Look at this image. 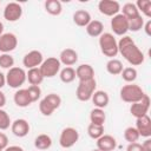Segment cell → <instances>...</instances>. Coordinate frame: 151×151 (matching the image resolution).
Returning a JSON list of instances; mask_svg holds the SVG:
<instances>
[{
  "label": "cell",
  "mask_w": 151,
  "mask_h": 151,
  "mask_svg": "<svg viewBox=\"0 0 151 151\" xmlns=\"http://www.w3.org/2000/svg\"><path fill=\"white\" fill-rule=\"evenodd\" d=\"M92 151H103V150H100V149H94V150H92Z\"/></svg>",
  "instance_id": "obj_47"
},
{
  "label": "cell",
  "mask_w": 151,
  "mask_h": 151,
  "mask_svg": "<svg viewBox=\"0 0 151 151\" xmlns=\"http://www.w3.org/2000/svg\"><path fill=\"white\" fill-rule=\"evenodd\" d=\"M44 61V57H42V53L38 50H33V51H29L28 53H26L22 58V65L26 67V68H34V67H38L41 65V63Z\"/></svg>",
  "instance_id": "obj_12"
},
{
  "label": "cell",
  "mask_w": 151,
  "mask_h": 151,
  "mask_svg": "<svg viewBox=\"0 0 151 151\" xmlns=\"http://www.w3.org/2000/svg\"><path fill=\"white\" fill-rule=\"evenodd\" d=\"M119 94H120V99L123 101L133 104V103L142 100L145 96V92L143 91V88L140 86H138L136 84H127L120 88Z\"/></svg>",
  "instance_id": "obj_2"
},
{
  "label": "cell",
  "mask_w": 151,
  "mask_h": 151,
  "mask_svg": "<svg viewBox=\"0 0 151 151\" xmlns=\"http://www.w3.org/2000/svg\"><path fill=\"white\" fill-rule=\"evenodd\" d=\"M26 79L28 80V83L31 85H35V86H39L42 80H44V77L39 70V67H34V68H29L27 72H26Z\"/></svg>",
  "instance_id": "obj_24"
},
{
  "label": "cell",
  "mask_w": 151,
  "mask_h": 151,
  "mask_svg": "<svg viewBox=\"0 0 151 151\" xmlns=\"http://www.w3.org/2000/svg\"><path fill=\"white\" fill-rule=\"evenodd\" d=\"M143 28L145 29V33H146V35H151V21L149 20L146 24H144V26H143Z\"/></svg>",
  "instance_id": "obj_43"
},
{
  "label": "cell",
  "mask_w": 151,
  "mask_h": 151,
  "mask_svg": "<svg viewBox=\"0 0 151 151\" xmlns=\"http://www.w3.org/2000/svg\"><path fill=\"white\" fill-rule=\"evenodd\" d=\"M122 78L124 81L126 83H133L136 79H137V70L134 67H126V68H123L122 71Z\"/></svg>",
  "instance_id": "obj_33"
},
{
  "label": "cell",
  "mask_w": 151,
  "mask_h": 151,
  "mask_svg": "<svg viewBox=\"0 0 151 151\" xmlns=\"http://www.w3.org/2000/svg\"><path fill=\"white\" fill-rule=\"evenodd\" d=\"M76 77L79 80H88L94 78V70L90 64H81L76 68Z\"/></svg>",
  "instance_id": "obj_19"
},
{
  "label": "cell",
  "mask_w": 151,
  "mask_h": 151,
  "mask_svg": "<svg viewBox=\"0 0 151 151\" xmlns=\"http://www.w3.org/2000/svg\"><path fill=\"white\" fill-rule=\"evenodd\" d=\"M99 47L104 55L113 59L118 54V42L113 34L111 33H103L99 37Z\"/></svg>",
  "instance_id": "obj_3"
},
{
  "label": "cell",
  "mask_w": 151,
  "mask_h": 151,
  "mask_svg": "<svg viewBox=\"0 0 151 151\" xmlns=\"http://www.w3.org/2000/svg\"><path fill=\"white\" fill-rule=\"evenodd\" d=\"M11 124H12V122H11V118H9L8 113L5 110L0 109V130L1 131L7 130L11 126Z\"/></svg>",
  "instance_id": "obj_37"
},
{
  "label": "cell",
  "mask_w": 151,
  "mask_h": 151,
  "mask_svg": "<svg viewBox=\"0 0 151 151\" xmlns=\"http://www.w3.org/2000/svg\"><path fill=\"white\" fill-rule=\"evenodd\" d=\"M26 72L21 67L13 66L8 70L6 74V84L12 88H19L21 87L26 81Z\"/></svg>",
  "instance_id": "obj_6"
},
{
  "label": "cell",
  "mask_w": 151,
  "mask_h": 151,
  "mask_svg": "<svg viewBox=\"0 0 151 151\" xmlns=\"http://www.w3.org/2000/svg\"><path fill=\"white\" fill-rule=\"evenodd\" d=\"M143 26H144V19L142 18V15H138V17L129 20V31L138 32L143 28Z\"/></svg>",
  "instance_id": "obj_35"
},
{
  "label": "cell",
  "mask_w": 151,
  "mask_h": 151,
  "mask_svg": "<svg viewBox=\"0 0 151 151\" xmlns=\"http://www.w3.org/2000/svg\"><path fill=\"white\" fill-rule=\"evenodd\" d=\"M98 9L101 14L106 17H114L120 11V5L114 0H100L98 4Z\"/></svg>",
  "instance_id": "obj_11"
},
{
  "label": "cell",
  "mask_w": 151,
  "mask_h": 151,
  "mask_svg": "<svg viewBox=\"0 0 151 151\" xmlns=\"http://www.w3.org/2000/svg\"><path fill=\"white\" fill-rule=\"evenodd\" d=\"M106 71L111 74V76H117V74H120L122 71H123V64L120 60L118 59H110L107 63H106Z\"/></svg>",
  "instance_id": "obj_28"
},
{
  "label": "cell",
  "mask_w": 151,
  "mask_h": 151,
  "mask_svg": "<svg viewBox=\"0 0 151 151\" xmlns=\"http://www.w3.org/2000/svg\"><path fill=\"white\" fill-rule=\"evenodd\" d=\"M111 28L114 34L124 37L129 31V20L122 13H118L111 19Z\"/></svg>",
  "instance_id": "obj_9"
},
{
  "label": "cell",
  "mask_w": 151,
  "mask_h": 151,
  "mask_svg": "<svg viewBox=\"0 0 151 151\" xmlns=\"http://www.w3.org/2000/svg\"><path fill=\"white\" fill-rule=\"evenodd\" d=\"M91 20V14L85 9H78L73 13V22L79 27H86Z\"/></svg>",
  "instance_id": "obj_21"
},
{
  "label": "cell",
  "mask_w": 151,
  "mask_h": 151,
  "mask_svg": "<svg viewBox=\"0 0 151 151\" xmlns=\"http://www.w3.org/2000/svg\"><path fill=\"white\" fill-rule=\"evenodd\" d=\"M59 77H60V80L65 84H70L72 83L77 77H76V70L73 67H70V66H66L65 68H63L59 73Z\"/></svg>",
  "instance_id": "obj_29"
},
{
  "label": "cell",
  "mask_w": 151,
  "mask_h": 151,
  "mask_svg": "<svg viewBox=\"0 0 151 151\" xmlns=\"http://www.w3.org/2000/svg\"><path fill=\"white\" fill-rule=\"evenodd\" d=\"M139 137H140V136H139L137 129L133 127V126H129V127H126L125 131H124V138H125V140L129 142V143H136V142L139 139Z\"/></svg>",
  "instance_id": "obj_34"
},
{
  "label": "cell",
  "mask_w": 151,
  "mask_h": 151,
  "mask_svg": "<svg viewBox=\"0 0 151 151\" xmlns=\"http://www.w3.org/2000/svg\"><path fill=\"white\" fill-rule=\"evenodd\" d=\"M51 145H52V138L48 134L41 133L37 136L34 139V146L38 150H47L51 147Z\"/></svg>",
  "instance_id": "obj_25"
},
{
  "label": "cell",
  "mask_w": 151,
  "mask_h": 151,
  "mask_svg": "<svg viewBox=\"0 0 151 151\" xmlns=\"http://www.w3.org/2000/svg\"><path fill=\"white\" fill-rule=\"evenodd\" d=\"M134 5L138 12H142L146 18L151 17V1L150 0H138Z\"/></svg>",
  "instance_id": "obj_32"
},
{
  "label": "cell",
  "mask_w": 151,
  "mask_h": 151,
  "mask_svg": "<svg viewBox=\"0 0 151 151\" xmlns=\"http://www.w3.org/2000/svg\"><path fill=\"white\" fill-rule=\"evenodd\" d=\"M26 90H27V92H28V96H29L32 103L37 101V100L40 98V96H41V88H40L39 86L31 85V86H28V88H26Z\"/></svg>",
  "instance_id": "obj_38"
},
{
  "label": "cell",
  "mask_w": 151,
  "mask_h": 151,
  "mask_svg": "<svg viewBox=\"0 0 151 151\" xmlns=\"http://www.w3.org/2000/svg\"><path fill=\"white\" fill-rule=\"evenodd\" d=\"M45 11L51 15H59L63 11L61 2L59 0H47L45 1Z\"/></svg>",
  "instance_id": "obj_26"
},
{
  "label": "cell",
  "mask_w": 151,
  "mask_h": 151,
  "mask_svg": "<svg viewBox=\"0 0 151 151\" xmlns=\"http://www.w3.org/2000/svg\"><path fill=\"white\" fill-rule=\"evenodd\" d=\"M91 99H92V103L94 104V106L98 107V109H105L109 105V101H110L109 94L105 91H100V90L94 91Z\"/></svg>",
  "instance_id": "obj_22"
},
{
  "label": "cell",
  "mask_w": 151,
  "mask_h": 151,
  "mask_svg": "<svg viewBox=\"0 0 151 151\" xmlns=\"http://www.w3.org/2000/svg\"><path fill=\"white\" fill-rule=\"evenodd\" d=\"M60 64H64L65 66H72L78 61V53L73 48H65L60 52L59 55Z\"/></svg>",
  "instance_id": "obj_17"
},
{
  "label": "cell",
  "mask_w": 151,
  "mask_h": 151,
  "mask_svg": "<svg viewBox=\"0 0 151 151\" xmlns=\"http://www.w3.org/2000/svg\"><path fill=\"white\" fill-rule=\"evenodd\" d=\"M13 66H14V58L9 53H2L0 55V67L9 70Z\"/></svg>",
  "instance_id": "obj_36"
},
{
  "label": "cell",
  "mask_w": 151,
  "mask_h": 151,
  "mask_svg": "<svg viewBox=\"0 0 151 151\" xmlns=\"http://www.w3.org/2000/svg\"><path fill=\"white\" fill-rule=\"evenodd\" d=\"M61 104V98L57 93H50L45 96L39 103V111L44 116H51Z\"/></svg>",
  "instance_id": "obj_4"
},
{
  "label": "cell",
  "mask_w": 151,
  "mask_h": 151,
  "mask_svg": "<svg viewBox=\"0 0 151 151\" xmlns=\"http://www.w3.org/2000/svg\"><path fill=\"white\" fill-rule=\"evenodd\" d=\"M60 66H61V64L58 58L50 57L41 63V65L39 66V70L44 78H53L60 71Z\"/></svg>",
  "instance_id": "obj_7"
},
{
  "label": "cell",
  "mask_w": 151,
  "mask_h": 151,
  "mask_svg": "<svg viewBox=\"0 0 151 151\" xmlns=\"http://www.w3.org/2000/svg\"><path fill=\"white\" fill-rule=\"evenodd\" d=\"M11 131L15 137H19V138L26 137L29 132V124L26 119H22V118L15 119L11 124Z\"/></svg>",
  "instance_id": "obj_15"
},
{
  "label": "cell",
  "mask_w": 151,
  "mask_h": 151,
  "mask_svg": "<svg viewBox=\"0 0 151 151\" xmlns=\"http://www.w3.org/2000/svg\"><path fill=\"white\" fill-rule=\"evenodd\" d=\"M4 151H24V149L19 145H11V146H7Z\"/></svg>",
  "instance_id": "obj_42"
},
{
  "label": "cell",
  "mask_w": 151,
  "mask_h": 151,
  "mask_svg": "<svg viewBox=\"0 0 151 151\" xmlns=\"http://www.w3.org/2000/svg\"><path fill=\"white\" fill-rule=\"evenodd\" d=\"M117 146L116 139L110 134H103L100 138L97 139V149L103 151H113Z\"/></svg>",
  "instance_id": "obj_18"
},
{
  "label": "cell",
  "mask_w": 151,
  "mask_h": 151,
  "mask_svg": "<svg viewBox=\"0 0 151 151\" xmlns=\"http://www.w3.org/2000/svg\"><path fill=\"white\" fill-rule=\"evenodd\" d=\"M142 147H143V151H151V139H146L143 144H142Z\"/></svg>",
  "instance_id": "obj_41"
},
{
  "label": "cell",
  "mask_w": 151,
  "mask_h": 151,
  "mask_svg": "<svg viewBox=\"0 0 151 151\" xmlns=\"http://www.w3.org/2000/svg\"><path fill=\"white\" fill-rule=\"evenodd\" d=\"M6 105V96L2 91H0V109H2Z\"/></svg>",
  "instance_id": "obj_44"
},
{
  "label": "cell",
  "mask_w": 151,
  "mask_h": 151,
  "mask_svg": "<svg viewBox=\"0 0 151 151\" xmlns=\"http://www.w3.org/2000/svg\"><path fill=\"white\" fill-rule=\"evenodd\" d=\"M87 134L92 139H98L104 134V125H97V124H90L87 126Z\"/></svg>",
  "instance_id": "obj_31"
},
{
  "label": "cell",
  "mask_w": 151,
  "mask_h": 151,
  "mask_svg": "<svg viewBox=\"0 0 151 151\" xmlns=\"http://www.w3.org/2000/svg\"><path fill=\"white\" fill-rule=\"evenodd\" d=\"M149 109H150V98H149L147 94H145L142 100L131 104V106H130V112H131V114L137 119V118H140V117L146 116Z\"/></svg>",
  "instance_id": "obj_10"
},
{
  "label": "cell",
  "mask_w": 151,
  "mask_h": 151,
  "mask_svg": "<svg viewBox=\"0 0 151 151\" xmlns=\"http://www.w3.org/2000/svg\"><path fill=\"white\" fill-rule=\"evenodd\" d=\"M122 11H123L122 14H123L127 20L133 19V18L140 15L139 12H138V9H137V7H136V5H134L133 2H126V4L123 6Z\"/></svg>",
  "instance_id": "obj_30"
},
{
  "label": "cell",
  "mask_w": 151,
  "mask_h": 151,
  "mask_svg": "<svg viewBox=\"0 0 151 151\" xmlns=\"http://www.w3.org/2000/svg\"><path fill=\"white\" fill-rule=\"evenodd\" d=\"M90 120L92 124H97V125H104L105 120H106V114L104 112L103 109H93L90 113Z\"/></svg>",
  "instance_id": "obj_27"
},
{
  "label": "cell",
  "mask_w": 151,
  "mask_h": 151,
  "mask_svg": "<svg viewBox=\"0 0 151 151\" xmlns=\"http://www.w3.org/2000/svg\"><path fill=\"white\" fill-rule=\"evenodd\" d=\"M22 15V7L18 2H9L4 9V18L9 22L18 21Z\"/></svg>",
  "instance_id": "obj_14"
},
{
  "label": "cell",
  "mask_w": 151,
  "mask_h": 151,
  "mask_svg": "<svg viewBox=\"0 0 151 151\" xmlns=\"http://www.w3.org/2000/svg\"><path fill=\"white\" fill-rule=\"evenodd\" d=\"M79 139V132L74 127H65L59 137V144L64 149H70L72 147Z\"/></svg>",
  "instance_id": "obj_8"
},
{
  "label": "cell",
  "mask_w": 151,
  "mask_h": 151,
  "mask_svg": "<svg viewBox=\"0 0 151 151\" xmlns=\"http://www.w3.org/2000/svg\"><path fill=\"white\" fill-rule=\"evenodd\" d=\"M126 151H143V147H142V144H139L137 142L136 143H129Z\"/></svg>",
  "instance_id": "obj_40"
},
{
  "label": "cell",
  "mask_w": 151,
  "mask_h": 151,
  "mask_svg": "<svg viewBox=\"0 0 151 151\" xmlns=\"http://www.w3.org/2000/svg\"><path fill=\"white\" fill-rule=\"evenodd\" d=\"M13 100L17 106L19 107H27L32 104L31 101V98L28 96V92L26 88H19L15 93H14V97H13Z\"/></svg>",
  "instance_id": "obj_20"
},
{
  "label": "cell",
  "mask_w": 151,
  "mask_h": 151,
  "mask_svg": "<svg viewBox=\"0 0 151 151\" xmlns=\"http://www.w3.org/2000/svg\"><path fill=\"white\" fill-rule=\"evenodd\" d=\"M7 146H8V137L4 132H0V150L4 151Z\"/></svg>",
  "instance_id": "obj_39"
},
{
  "label": "cell",
  "mask_w": 151,
  "mask_h": 151,
  "mask_svg": "<svg viewBox=\"0 0 151 151\" xmlns=\"http://www.w3.org/2000/svg\"><path fill=\"white\" fill-rule=\"evenodd\" d=\"M18 46V38L14 33H4L0 35V52L9 53Z\"/></svg>",
  "instance_id": "obj_13"
},
{
  "label": "cell",
  "mask_w": 151,
  "mask_h": 151,
  "mask_svg": "<svg viewBox=\"0 0 151 151\" xmlns=\"http://www.w3.org/2000/svg\"><path fill=\"white\" fill-rule=\"evenodd\" d=\"M136 129H137L139 136L149 138L151 136V119H150V117L146 114L144 117L137 118V120H136Z\"/></svg>",
  "instance_id": "obj_16"
},
{
  "label": "cell",
  "mask_w": 151,
  "mask_h": 151,
  "mask_svg": "<svg viewBox=\"0 0 151 151\" xmlns=\"http://www.w3.org/2000/svg\"><path fill=\"white\" fill-rule=\"evenodd\" d=\"M6 85V74L0 72V90Z\"/></svg>",
  "instance_id": "obj_45"
},
{
  "label": "cell",
  "mask_w": 151,
  "mask_h": 151,
  "mask_svg": "<svg viewBox=\"0 0 151 151\" xmlns=\"http://www.w3.org/2000/svg\"><path fill=\"white\" fill-rule=\"evenodd\" d=\"M4 34V24L0 21V35Z\"/></svg>",
  "instance_id": "obj_46"
},
{
  "label": "cell",
  "mask_w": 151,
  "mask_h": 151,
  "mask_svg": "<svg viewBox=\"0 0 151 151\" xmlns=\"http://www.w3.org/2000/svg\"><path fill=\"white\" fill-rule=\"evenodd\" d=\"M117 42H118V53H120L130 65L138 66L144 63V54L134 44L131 37L124 35Z\"/></svg>",
  "instance_id": "obj_1"
},
{
  "label": "cell",
  "mask_w": 151,
  "mask_h": 151,
  "mask_svg": "<svg viewBox=\"0 0 151 151\" xmlns=\"http://www.w3.org/2000/svg\"><path fill=\"white\" fill-rule=\"evenodd\" d=\"M85 28H86V33L93 38L100 37L104 33V25L99 20H91L90 24Z\"/></svg>",
  "instance_id": "obj_23"
},
{
  "label": "cell",
  "mask_w": 151,
  "mask_h": 151,
  "mask_svg": "<svg viewBox=\"0 0 151 151\" xmlns=\"http://www.w3.org/2000/svg\"><path fill=\"white\" fill-rule=\"evenodd\" d=\"M97 87L96 79H88V80H79V84L77 86L76 97L80 101H88L92 98V94L94 93Z\"/></svg>",
  "instance_id": "obj_5"
}]
</instances>
